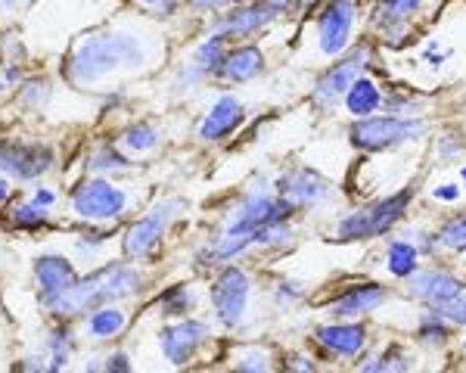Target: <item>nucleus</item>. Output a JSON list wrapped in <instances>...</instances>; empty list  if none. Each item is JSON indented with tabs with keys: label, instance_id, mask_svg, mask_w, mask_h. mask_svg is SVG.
<instances>
[{
	"label": "nucleus",
	"instance_id": "f257e3e1",
	"mask_svg": "<svg viewBox=\"0 0 466 373\" xmlns=\"http://www.w3.org/2000/svg\"><path fill=\"white\" fill-rule=\"evenodd\" d=\"M144 63V47L131 35H94L72 54L66 75L75 85H90V81L106 78L116 69H134Z\"/></svg>",
	"mask_w": 466,
	"mask_h": 373
},
{
	"label": "nucleus",
	"instance_id": "f03ea898",
	"mask_svg": "<svg viewBox=\"0 0 466 373\" xmlns=\"http://www.w3.org/2000/svg\"><path fill=\"white\" fill-rule=\"evenodd\" d=\"M137 289H140V274L134 271V267L106 265V267H100V271L87 274V277L75 280L63 296L47 305V308L59 318H78L94 308V305L134 296Z\"/></svg>",
	"mask_w": 466,
	"mask_h": 373
},
{
	"label": "nucleus",
	"instance_id": "7ed1b4c3",
	"mask_svg": "<svg viewBox=\"0 0 466 373\" xmlns=\"http://www.w3.org/2000/svg\"><path fill=\"white\" fill-rule=\"evenodd\" d=\"M410 199L413 186H404L395 197H386L373 206H364L360 212H351L349 218L339 221V237L342 240H373V237H382L408 215Z\"/></svg>",
	"mask_w": 466,
	"mask_h": 373
},
{
	"label": "nucleus",
	"instance_id": "20e7f679",
	"mask_svg": "<svg viewBox=\"0 0 466 373\" xmlns=\"http://www.w3.org/2000/svg\"><path fill=\"white\" fill-rule=\"evenodd\" d=\"M426 131L423 122L401 116H367L358 118L351 128V144L367 153H380V149H395L401 144H410Z\"/></svg>",
	"mask_w": 466,
	"mask_h": 373
},
{
	"label": "nucleus",
	"instance_id": "39448f33",
	"mask_svg": "<svg viewBox=\"0 0 466 373\" xmlns=\"http://www.w3.org/2000/svg\"><path fill=\"white\" fill-rule=\"evenodd\" d=\"M249 289L252 280L243 267H224L212 283V302L215 315L224 327H237L246 315V305H249Z\"/></svg>",
	"mask_w": 466,
	"mask_h": 373
},
{
	"label": "nucleus",
	"instance_id": "423d86ee",
	"mask_svg": "<svg viewBox=\"0 0 466 373\" xmlns=\"http://www.w3.org/2000/svg\"><path fill=\"white\" fill-rule=\"evenodd\" d=\"M180 208H184V199H168V203H162L153 215H147L144 221L134 224V227L125 234V256L127 258H153L156 249L162 246L165 227L175 221V215Z\"/></svg>",
	"mask_w": 466,
	"mask_h": 373
},
{
	"label": "nucleus",
	"instance_id": "0eeeda50",
	"mask_svg": "<svg viewBox=\"0 0 466 373\" xmlns=\"http://www.w3.org/2000/svg\"><path fill=\"white\" fill-rule=\"evenodd\" d=\"M125 193L118 186H112L109 181H85L78 190L72 193V208L87 221H109V218H118L125 212Z\"/></svg>",
	"mask_w": 466,
	"mask_h": 373
},
{
	"label": "nucleus",
	"instance_id": "6e6552de",
	"mask_svg": "<svg viewBox=\"0 0 466 373\" xmlns=\"http://www.w3.org/2000/svg\"><path fill=\"white\" fill-rule=\"evenodd\" d=\"M54 166V149L44 144H16V140H0V168L13 177L32 181Z\"/></svg>",
	"mask_w": 466,
	"mask_h": 373
},
{
	"label": "nucleus",
	"instance_id": "1a4fd4ad",
	"mask_svg": "<svg viewBox=\"0 0 466 373\" xmlns=\"http://www.w3.org/2000/svg\"><path fill=\"white\" fill-rule=\"evenodd\" d=\"M364 59H370V50L358 47L351 56H345L342 63H336L329 72H323L318 78V85H314V103H318V106H333V103H339L342 96L349 94V87L360 78Z\"/></svg>",
	"mask_w": 466,
	"mask_h": 373
},
{
	"label": "nucleus",
	"instance_id": "9d476101",
	"mask_svg": "<svg viewBox=\"0 0 466 373\" xmlns=\"http://www.w3.org/2000/svg\"><path fill=\"white\" fill-rule=\"evenodd\" d=\"M351 25H355V4L351 0H329L318 16L320 32V54L323 56H339L349 47Z\"/></svg>",
	"mask_w": 466,
	"mask_h": 373
},
{
	"label": "nucleus",
	"instance_id": "9b49d317",
	"mask_svg": "<svg viewBox=\"0 0 466 373\" xmlns=\"http://www.w3.org/2000/svg\"><path fill=\"white\" fill-rule=\"evenodd\" d=\"M277 190H280L287 199H292L296 208L320 206L333 197V184L311 168H296V171H289V175H283L280 181H277Z\"/></svg>",
	"mask_w": 466,
	"mask_h": 373
},
{
	"label": "nucleus",
	"instance_id": "f8f14e48",
	"mask_svg": "<svg viewBox=\"0 0 466 373\" xmlns=\"http://www.w3.org/2000/svg\"><path fill=\"white\" fill-rule=\"evenodd\" d=\"M206 339H208V327L202 324V320H180V324L162 330L159 346H162V355L168 358L175 368H184Z\"/></svg>",
	"mask_w": 466,
	"mask_h": 373
},
{
	"label": "nucleus",
	"instance_id": "ddd939ff",
	"mask_svg": "<svg viewBox=\"0 0 466 373\" xmlns=\"http://www.w3.org/2000/svg\"><path fill=\"white\" fill-rule=\"evenodd\" d=\"M270 19H277V13L268 6V0H258V4L249 6H237L233 13H221L218 19H212V35L218 37H246L258 28H265Z\"/></svg>",
	"mask_w": 466,
	"mask_h": 373
},
{
	"label": "nucleus",
	"instance_id": "4468645a",
	"mask_svg": "<svg viewBox=\"0 0 466 373\" xmlns=\"http://www.w3.org/2000/svg\"><path fill=\"white\" fill-rule=\"evenodd\" d=\"M386 302V289L380 283H358V287L345 289L342 296H336L327 305V311L333 318H358V315H370L380 305Z\"/></svg>",
	"mask_w": 466,
	"mask_h": 373
},
{
	"label": "nucleus",
	"instance_id": "2eb2a0df",
	"mask_svg": "<svg viewBox=\"0 0 466 373\" xmlns=\"http://www.w3.org/2000/svg\"><path fill=\"white\" fill-rule=\"evenodd\" d=\"M461 287H463V280H457L451 271L432 267V271H413V274H410L408 293H410L413 298H423V302H430L432 308H435V305L448 302V298L454 296Z\"/></svg>",
	"mask_w": 466,
	"mask_h": 373
},
{
	"label": "nucleus",
	"instance_id": "dca6fc26",
	"mask_svg": "<svg viewBox=\"0 0 466 373\" xmlns=\"http://www.w3.org/2000/svg\"><path fill=\"white\" fill-rule=\"evenodd\" d=\"M35 277H37V287H41L44 305H50L54 298H59L75 280H78L75 277V267L63 256H41L37 258L35 261Z\"/></svg>",
	"mask_w": 466,
	"mask_h": 373
},
{
	"label": "nucleus",
	"instance_id": "f3484780",
	"mask_svg": "<svg viewBox=\"0 0 466 373\" xmlns=\"http://www.w3.org/2000/svg\"><path fill=\"white\" fill-rule=\"evenodd\" d=\"M314 339L320 342L327 352L342 355V358H355L367 342V330L360 324H329V327H318Z\"/></svg>",
	"mask_w": 466,
	"mask_h": 373
},
{
	"label": "nucleus",
	"instance_id": "a211bd4d",
	"mask_svg": "<svg viewBox=\"0 0 466 373\" xmlns=\"http://www.w3.org/2000/svg\"><path fill=\"white\" fill-rule=\"evenodd\" d=\"M261 69H265V56H261L258 47H237L221 59L215 75L221 81H230V85H243V81H252L255 75H261Z\"/></svg>",
	"mask_w": 466,
	"mask_h": 373
},
{
	"label": "nucleus",
	"instance_id": "6ab92c4d",
	"mask_svg": "<svg viewBox=\"0 0 466 373\" xmlns=\"http://www.w3.org/2000/svg\"><path fill=\"white\" fill-rule=\"evenodd\" d=\"M243 122V103L237 96H221L212 109H208L206 122H202V140H224L230 131H237V125Z\"/></svg>",
	"mask_w": 466,
	"mask_h": 373
},
{
	"label": "nucleus",
	"instance_id": "aec40b11",
	"mask_svg": "<svg viewBox=\"0 0 466 373\" xmlns=\"http://www.w3.org/2000/svg\"><path fill=\"white\" fill-rule=\"evenodd\" d=\"M420 6H423V0H380L377 13H373V22L392 35L395 28L408 25V22L417 16Z\"/></svg>",
	"mask_w": 466,
	"mask_h": 373
},
{
	"label": "nucleus",
	"instance_id": "412c9836",
	"mask_svg": "<svg viewBox=\"0 0 466 373\" xmlns=\"http://www.w3.org/2000/svg\"><path fill=\"white\" fill-rule=\"evenodd\" d=\"M380 106H382V94L370 78H358L355 85L349 87V94H345V109H349L355 118L373 116Z\"/></svg>",
	"mask_w": 466,
	"mask_h": 373
},
{
	"label": "nucleus",
	"instance_id": "4be33fe9",
	"mask_svg": "<svg viewBox=\"0 0 466 373\" xmlns=\"http://www.w3.org/2000/svg\"><path fill=\"white\" fill-rule=\"evenodd\" d=\"M127 324V315L122 308H112V305H106V308H96L94 318L87 320V330L94 339H109V336H118L125 330Z\"/></svg>",
	"mask_w": 466,
	"mask_h": 373
},
{
	"label": "nucleus",
	"instance_id": "5701e85b",
	"mask_svg": "<svg viewBox=\"0 0 466 373\" xmlns=\"http://www.w3.org/2000/svg\"><path fill=\"white\" fill-rule=\"evenodd\" d=\"M417 261H420L417 246H410V243H404V240H395L392 246H389L386 267L395 274V277H410V274L417 271Z\"/></svg>",
	"mask_w": 466,
	"mask_h": 373
},
{
	"label": "nucleus",
	"instance_id": "b1692460",
	"mask_svg": "<svg viewBox=\"0 0 466 373\" xmlns=\"http://www.w3.org/2000/svg\"><path fill=\"white\" fill-rule=\"evenodd\" d=\"M193 308H197V296L187 287H171L168 293L162 296V311L171 318H184L187 311H193Z\"/></svg>",
	"mask_w": 466,
	"mask_h": 373
},
{
	"label": "nucleus",
	"instance_id": "393cba45",
	"mask_svg": "<svg viewBox=\"0 0 466 373\" xmlns=\"http://www.w3.org/2000/svg\"><path fill=\"white\" fill-rule=\"evenodd\" d=\"M159 144V134H156L149 125H131L125 134H122V146L131 149V153H149Z\"/></svg>",
	"mask_w": 466,
	"mask_h": 373
},
{
	"label": "nucleus",
	"instance_id": "a878e982",
	"mask_svg": "<svg viewBox=\"0 0 466 373\" xmlns=\"http://www.w3.org/2000/svg\"><path fill=\"white\" fill-rule=\"evenodd\" d=\"M435 315L439 318H445L448 324H454V327H466V287L457 289L454 296L448 298V302H441V305H435Z\"/></svg>",
	"mask_w": 466,
	"mask_h": 373
},
{
	"label": "nucleus",
	"instance_id": "bb28decb",
	"mask_svg": "<svg viewBox=\"0 0 466 373\" xmlns=\"http://www.w3.org/2000/svg\"><path fill=\"white\" fill-rule=\"evenodd\" d=\"M127 166H131V162H127L125 156L118 153V146H112V144H103L90 153V168H96V171H118Z\"/></svg>",
	"mask_w": 466,
	"mask_h": 373
},
{
	"label": "nucleus",
	"instance_id": "cd10ccee",
	"mask_svg": "<svg viewBox=\"0 0 466 373\" xmlns=\"http://www.w3.org/2000/svg\"><path fill=\"white\" fill-rule=\"evenodd\" d=\"M47 346H50V370H59L66 361H69V355H72V330H66V327H56Z\"/></svg>",
	"mask_w": 466,
	"mask_h": 373
},
{
	"label": "nucleus",
	"instance_id": "c85d7f7f",
	"mask_svg": "<svg viewBox=\"0 0 466 373\" xmlns=\"http://www.w3.org/2000/svg\"><path fill=\"white\" fill-rule=\"evenodd\" d=\"M417 336H420V342H426V346H445V339H448V320L439 318L432 311V315L426 318L423 324H420Z\"/></svg>",
	"mask_w": 466,
	"mask_h": 373
},
{
	"label": "nucleus",
	"instance_id": "c756f323",
	"mask_svg": "<svg viewBox=\"0 0 466 373\" xmlns=\"http://www.w3.org/2000/svg\"><path fill=\"white\" fill-rule=\"evenodd\" d=\"M13 224L25 230H35V227H41V224H47V212H44V206H37L32 199V203L13 208Z\"/></svg>",
	"mask_w": 466,
	"mask_h": 373
},
{
	"label": "nucleus",
	"instance_id": "7c9ffc66",
	"mask_svg": "<svg viewBox=\"0 0 466 373\" xmlns=\"http://www.w3.org/2000/svg\"><path fill=\"white\" fill-rule=\"evenodd\" d=\"M19 100L32 109H44V103L50 100V81L47 78H32L25 81V87L19 91Z\"/></svg>",
	"mask_w": 466,
	"mask_h": 373
},
{
	"label": "nucleus",
	"instance_id": "2f4dec72",
	"mask_svg": "<svg viewBox=\"0 0 466 373\" xmlns=\"http://www.w3.org/2000/svg\"><path fill=\"white\" fill-rule=\"evenodd\" d=\"M441 246H448V249H466V215L461 218H451L445 227L439 230V237H435Z\"/></svg>",
	"mask_w": 466,
	"mask_h": 373
},
{
	"label": "nucleus",
	"instance_id": "473e14b6",
	"mask_svg": "<svg viewBox=\"0 0 466 373\" xmlns=\"http://www.w3.org/2000/svg\"><path fill=\"white\" fill-rule=\"evenodd\" d=\"M408 368H410L408 358L398 352V348H389L386 355L373 358L370 364H360V370H370V373H380V370H408Z\"/></svg>",
	"mask_w": 466,
	"mask_h": 373
},
{
	"label": "nucleus",
	"instance_id": "72a5a7b5",
	"mask_svg": "<svg viewBox=\"0 0 466 373\" xmlns=\"http://www.w3.org/2000/svg\"><path fill=\"white\" fill-rule=\"evenodd\" d=\"M230 4H243V0H187V6L197 13H215V10H224Z\"/></svg>",
	"mask_w": 466,
	"mask_h": 373
},
{
	"label": "nucleus",
	"instance_id": "f704fd0d",
	"mask_svg": "<svg viewBox=\"0 0 466 373\" xmlns=\"http://www.w3.org/2000/svg\"><path fill=\"white\" fill-rule=\"evenodd\" d=\"M270 361L265 352H246L239 358V370H268Z\"/></svg>",
	"mask_w": 466,
	"mask_h": 373
},
{
	"label": "nucleus",
	"instance_id": "c9c22d12",
	"mask_svg": "<svg viewBox=\"0 0 466 373\" xmlns=\"http://www.w3.org/2000/svg\"><path fill=\"white\" fill-rule=\"evenodd\" d=\"M277 298H280V305H287V302H299L302 298V287L299 283H280V289H277Z\"/></svg>",
	"mask_w": 466,
	"mask_h": 373
},
{
	"label": "nucleus",
	"instance_id": "e433bc0d",
	"mask_svg": "<svg viewBox=\"0 0 466 373\" xmlns=\"http://www.w3.org/2000/svg\"><path fill=\"white\" fill-rule=\"evenodd\" d=\"M457 197H461V186H454V184L435 186V199H441V203H454Z\"/></svg>",
	"mask_w": 466,
	"mask_h": 373
},
{
	"label": "nucleus",
	"instance_id": "4c0bfd02",
	"mask_svg": "<svg viewBox=\"0 0 466 373\" xmlns=\"http://www.w3.org/2000/svg\"><path fill=\"white\" fill-rule=\"evenodd\" d=\"M296 4H299V0H268V6L277 13V16H287V13L296 10Z\"/></svg>",
	"mask_w": 466,
	"mask_h": 373
},
{
	"label": "nucleus",
	"instance_id": "58836bf2",
	"mask_svg": "<svg viewBox=\"0 0 466 373\" xmlns=\"http://www.w3.org/2000/svg\"><path fill=\"white\" fill-rule=\"evenodd\" d=\"M35 203H37V206H44V208H50V206L56 203V193H54V190H44V186H41V190L35 193Z\"/></svg>",
	"mask_w": 466,
	"mask_h": 373
},
{
	"label": "nucleus",
	"instance_id": "ea45409f",
	"mask_svg": "<svg viewBox=\"0 0 466 373\" xmlns=\"http://www.w3.org/2000/svg\"><path fill=\"white\" fill-rule=\"evenodd\" d=\"M106 368H109V370H122V373H127V370H131V364H127V358H125V355H112Z\"/></svg>",
	"mask_w": 466,
	"mask_h": 373
},
{
	"label": "nucleus",
	"instance_id": "a19ab883",
	"mask_svg": "<svg viewBox=\"0 0 466 373\" xmlns=\"http://www.w3.org/2000/svg\"><path fill=\"white\" fill-rule=\"evenodd\" d=\"M289 368H296V370H318V364H308V358H292Z\"/></svg>",
	"mask_w": 466,
	"mask_h": 373
},
{
	"label": "nucleus",
	"instance_id": "79ce46f5",
	"mask_svg": "<svg viewBox=\"0 0 466 373\" xmlns=\"http://www.w3.org/2000/svg\"><path fill=\"white\" fill-rule=\"evenodd\" d=\"M6 197H10V184L0 177V203H6Z\"/></svg>",
	"mask_w": 466,
	"mask_h": 373
},
{
	"label": "nucleus",
	"instance_id": "37998d69",
	"mask_svg": "<svg viewBox=\"0 0 466 373\" xmlns=\"http://www.w3.org/2000/svg\"><path fill=\"white\" fill-rule=\"evenodd\" d=\"M140 4H147V6H156V4H165V0H140Z\"/></svg>",
	"mask_w": 466,
	"mask_h": 373
},
{
	"label": "nucleus",
	"instance_id": "c03bdc74",
	"mask_svg": "<svg viewBox=\"0 0 466 373\" xmlns=\"http://www.w3.org/2000/svg\"><path fill=\"white\" fill-rule=\"evenodd\" d=\"M461 181H463V184H466V166H463V168H461Z\"/></svg>",
	"mask_w": 466,
	"mask_h": 373
},
{
	"label": "nucleus",
	"instance_id": "a18cd8bd",
	"mask_svg": "<svg viewBox=\"0 0 466 373\" xmlns=\"http://www.w3.org/2000/svg\"><path fill=\"white\" fill-rule=\"evenodd\" d=\"M0 94H4V81H0Z\"/></svg>",
	"mask_w": 466,
	"mask_h": 373
},
{
	"label": "nucleus",
	"instance_id": "49530a36",
	"mask_svg": "<svg viewBox=\"0 0 466 373\" xmlns=\"http://www.w3.org/2000/svg\"><path fill=\"white\" fill-rule=\"evenodd\" d=\"M311 4H314V0H311Z\"/></svg>",
	"mask_w": 466,
	"mask_h": 373
}]
</instances>
